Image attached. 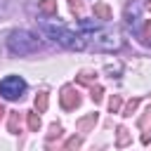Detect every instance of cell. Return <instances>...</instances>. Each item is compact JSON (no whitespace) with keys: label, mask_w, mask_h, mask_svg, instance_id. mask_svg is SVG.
Returning <instances> with one entry per match:
<instances>
[{"label":"cell","mask_w":151,"mask_h":151,"mask_svg":"<svg viewBox=\"0 0 151 151\" xmlns=\"http://www.w3.org/2000/svg\"><path fill=\"white\" fill-rule=\"evenodd\" d=\"M40 28H42V33H45L47 38H52L54 42L64 45L66 50H85V47H87L83 33L71 31V28L64 26L61 21H40Z\"/></svg>","instance_id":"cell-1"},{"label":"cell","mask_w":151,"mask_h":151,"mask_svg":"<svg viewBox=\"0 0 151 151\" xmlns=\"http://www.w3.org/2000/svg\"><path fill=\"white\" fill-rule=\"evenodd\" d=\"M83 38H85V45L94 52H116L120 47L118 33L109 31V28H101V26H92V28L83 31Z\"/></svg>","instance_id":"cell-2"},{"label":"cell","mask_w":151,"mask_h":151,"mask_svg":"<svg viewBox=\"0 0 151 151\" xmlns=\"http://www.w3.org/2000/svg\"><path fill=\"white\" fill-rule=\"evenodd\" d=\"M7 47H9V52L24 57V54L38 52V50H40V40H38L33 33H28V31H14V33L7 38Z\"/></svg>","instance_id":"cell-3"},{"label":"cell","mask_w":151,"mask_h":151,"mask_svg":"<svg viewBox=\"0 0 151 151\" xmlns=\"http://www.w3.org/2000/svg\"><path fill=\"white\" fill-rule=\"evenodd\" d=\"M26 90V80L21 76H7L0 80V94L5 99H19Z\"/></svg>","instance_id":"cell-4"},{"label":"cell","mask_w":151,"mask_h":151,"mask_svg":"<svg viewBox=\"0 0 151 151\" xmlns=\"http://www.w3.org/2000/svg\"><path fill=\"white\" fill-rule=\"evenodd\" d=\"M142 7H144L142 0H132V2L127 5V9H125V21H127V26H130L132 31H137V26L142 24V21H139V12H142Z\"/></svg>","instance_id":"cell-5"},{"label":"cell","mask_w":151,"mask_h":151,"mask_svg":"<svg viewBox=\"0 0 151 151\" xmlns=\"http://www.w3.org/2000/svg\"><path fill=\"white\" fill-rule=\"evenodd\" d=\"M59 99H61V106L66 111H71V109H76L80 104V97H78V90L76 87H64L61 94H59Z\"/></svg>","instance_id":"cell-6"},{"label":"cell","mask_w":151,"mask_h":151,"mask_svg":"<svg viewBox=\"0 0 151 151\" xmlns=\"http://www.w3.org/2000/svg\"><path fill=\"white\" fill-rule=\"evenodd\" d=\"M38 12H40L42 17H54V14H57V0H40Z\"/></svg>","instance_id":"cell-7"},{"label":"cell","mask_w":151,"mask_h":151,"mask_svg":"<svg viewBox=\"0 0 151 151\" xmlns=\"http://www.w3.org/2000/svg\"><path fill=\"white\" fill-rule=\"evenodd\" d=\"M137 38L144 42V45H151V21H144L142 26H137Z\"/></svg>","instance_id":"cell-8"},{"label":"cell","mask_w":151,"mask_h":151,"mask_svg":"<svg viewBox=\"0 0 151 151\" xmlns=\"http://www.w3.org/2000/svg\"><path fill=\"white\" fill-rule=\"evenodd\" d=\"M94 17H99V19L106 21V19H111V9H109L104 2H97V5H94Z\"/></svg>","instance_id":"cell-9"},{"label":"cell","mask_w":151,"mask_h":151,"mask_svg":"<svg viewBox=\"0 0 151 151\" xmlns=\"http://www.w3.org/2000/svg\"><path fill=\"white\" fill-rule=\"evenodd\" d=\"M47 101H50V94H47V92H38V97H35V109H38V113H42V111L47 109Z\"/></svg>","instance_id":"cell-10"},{"label":"cell","mask_w":151,"mask_h":151,"mask_svg":"<svg viewBox=\"0 0 151 151\" xmlns=\"http://www.w3.org/2000/svg\"><path fill=\"white\" fill-rule=\"evenodd\" d=\"M26 118H28V130H31V132H38V127H40V116H38L35 111H28Z\"/></svg>","instance_id":"cell-11"},{"label":"cell","mask_w":151,"mask_h":151,"mask_svg":"<svg viewBox=\"0 0 151 151\" xmlns=\"http://www.w3.org/2000/svg\"><path fill=\"white\" fill-rule=\"evenodd\" d=\"M94 123H97V113H90L87 118H83V120L78 123V130H80V132H85V130H87L90 125H94Z\"/></svg>","instance_id":"cell-12"},{"label":"cell","mask_w":151,"mask_h":151,"mask_svg":"<svg viewBox=\"0 0 151 151\" xmlns=\"http://www.w3.org/2000/svg\"><path fill=\"white\" fill-rule=\"evenodd\" d=\"M7 127H9V132H14V134L19 132V113H17V111H12V116H9V125H7Z\"/></svg>","instance_id":"cell-13"},{"label":"cell","mask_w":151,"mask_h":151,"mask_svg":"<svg viewBox=\"0 0 151 151\" xmlns=\"http://www.w3.org/2000/svg\"><path fill=\"white\" fill-rule=\"evenodd\" d=\"M120 104H123V99H120L118 94L111 97V99H109V109H111V113H118V111H120Z\"/></svg>","instance_id":"cell-14"},{"label":"cell","mask_w":151,"mask_h":151,"mask_svg":"<svg viewBox=\"0 0 151 151\" xmlns=\"http://www.w3.org/2000/svg\"><path fill=\"white\" fill-rule=\"evenodd\" d=\"M139 106V99H132V101H127V106H125V116H132V111Z\"/></svg>","instance_id":"cell-15"},{"label":"cell","mask_w":151,"mask_h":151,"mask_svg":"<svg viewBox=\"0 0 151 151\" xmlns=\"http://www.w3.org/2000/svg\"><path fill=\"white\" fill-rule=\"evenodd\" d=\"M125 142H127V130L120 127V130H118V146H123Z\"/></svg>","instance_id":"cell-16"},{"label":"cell","mask_w":151,"mask_h":151,"mask_svg":"<svg viewBox=\"0 0 151 151\" xmlns=\"http://www.w3.org/2000/svg\"><path fill=\"white\" fill-rule=\"evenodd\" d=\"M78 146H80V139H78V137H71V139L64 144V149H78Z\"/></svg>","instance_id":"cell-17"},{"label":"cell","mask_w":151,"mask_h":151,"mask_svg":"<svg viewBox=\"0 0 151 151\" xmlns=\"http://www.w3.org/2000/svg\"><path fill=\"white\" fill-rule=\"evenodd\" d=\"M78 80H80V83H85V85H90V83H92L94 78H92L90 73H80V76H78Z\"/></svg>","instance_id":"cell-18"},{"label":"cell","mask_w":151,"mask_h":151,"mask_svg":"<svg viewBox=\"0 0 151 151\" xmlns=\"http://www.w3.org/2000/svg\"><path fill=\"white\" fill-rule=\"evenodd\" d=\"M92 99H94V101H99V99H101V87L92 90Z\"/></svg>","instance_id":"cell-19"},{"label":"cell","mask_w":151,"mask_h":151,"mask_svg":"<svg viewBox=\"0 0 151 151\" xmlns=\"http://www.w3.org/2000/svg\"><path fill=\"white\" fill-rule=\"evenodd\" d=\"M142 142H144V144H149V142H151V130H149V132H144V134H142Z\"/></svg>","instance_id":"cell-20"},{"label":"cell","mask_w":151,"mask_h":151,"mask_svg":"<svg viewBox=\"0 0 151 151\" xmlns=\"http://www.w3.org/2000/svg\"><path fill=\"white\" fill-rule=\"evenodd\" d=\"M146 9H149V12H151V0H149V2H146Z\"/></svg>","instance_id":"cell-21"},{"label":"cell","mask_w":151,"mask_h":151,"mask_svg":"<svg viewBox=\"0 0 151 151\" xmlns=\"http://www.w3.org/2000/svg\"><path fill=\"white\" fill-rule=\"evenodd\" d=\"M2 113H5V111H2V106H0V116H2Z\"/></svg>","instance_id":"cell-22"}]
</instances>
